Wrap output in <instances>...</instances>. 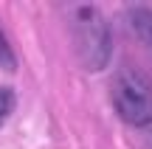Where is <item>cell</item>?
<instances>
[{"label":"cell","mask_w":152,"mask_h":149,"mask_svg":"<svg viewBox=\"0 0 152 149\" xmlns=\"http://www.w3.org/2000/svg\"><path fill=\"white\" fill-rule=\"evenodd\" d=\"M110 101L127 124H152V82L138 68H121L110 84Z\"/></svg>","instance_id":"6da1fadb"},{"label":"cell","mask_w":152,"mask_h":149,"mask_svg":"<svg viewBox=\"0 0 152 149\" xmlns=\"http://www.w3.org/2000/svg\"><path fill=\"white\" fill-rule=\"evenodd\" d=\"M76 28H79V54L85 56V65L102 68L107 62V51H110V34L102 14L93 6H79L76 9Z\"/></svg>","instance_id":"7a4b0ae2"},{"label":"cell","mask_w":152,"mask_h":149,"mask_svg":"<svg viewBox=\"0 0 152 149\" xmlns=\"http://www.w3.org/2000/svg\"><path fill=\"white\" fill-rule=\"evenodd\" d=\"M14 71H17V56L6 39L3 28H0V73H14Z\"/></svg>","instance_id":"3957f363"},{"label":"cell","mask_w":152,"mask_h":149,"mask_svg":"<svg viewBox=\"0 0 152 149\" xmlns=\"http://www.w3.org/2000/svg\"><path fill=\"white\" fill-rule=\"evenodd\" d=\"M11 107H14V93H11L9 87H3V84H0V124L9 118Z\"/></svg>","instance_id":"277c9868"},{"label":"cell","mask_w":152,"mask_h":149,"mask_svg":"<svg viewBox=\"0 0 152 149\" xmlns=\"http://www.w3.org/2000/svg\"><path fill=\"white\" fill-rule=\"evenodd\" d=\"M147 146L152 149V124H149V127H147Z\"/></svg>","instance_id":"5b68a950"}]
</instances>
